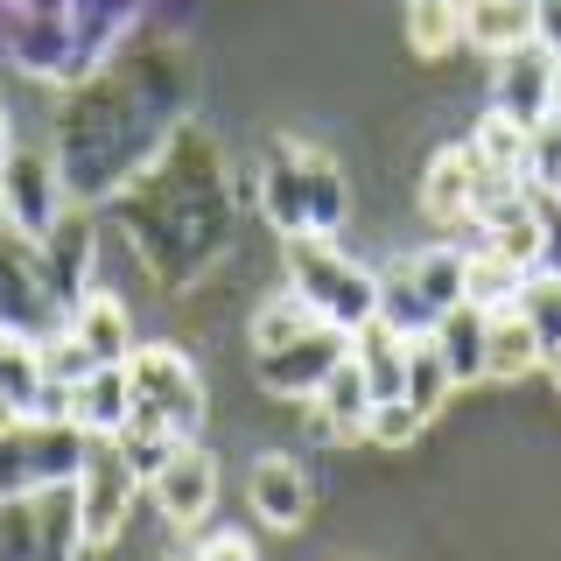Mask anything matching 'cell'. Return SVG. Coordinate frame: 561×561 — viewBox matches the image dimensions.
<instances>
[{
    "instance_id": "cell-1",
    "label": "cell",
    "mask_w": 561,
    "mask_h": 561,
    "mask_svg": "<svg viewBox=\"0 0 561 561\" xmlns=\"http://www.w3.org/2000/svg\"><path fill=\"white\" fill-rule=\"evenodd\" d=\"M280 253H288V288L302 295L323 323L358 330V323H373V316H379V274L365 267V260H351L330 232L280 239Z\"/></svg>"
},
{
    "instance_id": "cell-2",
    "label": "cell",
    "mask_w": 561,
    "mask_h": 561,
    "mask_svg": "<svg viewBox=\"0 0 561 561\" xmlns=\"http://www.w3.org/2000/svg\"><path fill=\"white\" fill-rule=\"evenodd\" d=\"M70 323V302L57 288V267H49L43 239L22 232V225L0 210V330H14V337H57Z\"/></svg>"
},
{
    "instance_id": "cell-3",
    "label": "cell",
    "mask_w": 561,
    "mask_h": 561,
    "mask_svg": "<svg viewBox=\"0 0 561 561\" xmlns=\"http://www.w3.org/2000/svg\"><path fill=\"white\" fill-rule=\"evenodd\" d=\"M84 513H78V484H43L28 499H0V561H78Z\"/></svg>"
},
{
    "instance_id": "cell-4",
    "label": "cell",
    "mask_w": 561,
    "mask_h": 561,
    "mask_svg": "<svg viewBox=\"0 0 561 561\" xmlns=\"http://www.w3.org/2000/svg\"><path fill=\"white\" fill-rule=\"evenodd\" d=\"M84 443L78 421H14L0 428V499H28L43 484H78Z\"/></svg>"
},
{
    "instance_id": "cell-5",
    "label": "cell",
    "mask_w": 561,
    "mask_h": 561,
    "mask_svg": "<svg viewBox=\"0 0 561 561\" xmlns=\"http://www.w3.org/2000/svg\"><path fill=\"white\" fill-rule=\"evenodd\" d=\"M127 379H134V414L169 421L175 435L204 428V379H197V365H190L175 344H134Z\"/></svg>"
},
{
    "instance_id": "cell-6",
    "label": "cell",
    "mask_w": 561,
    "mask_h": 561,
    "mask_svg": "<svg viewBox=\"0 0 561 561\" xmlns=\"http://www.w3.org/2000/svg\"><path fill=\"white\" fill-rule=\"evenodd\" d=\"M344 358H351V330L344 323H309L302 337H288L274 351H253V379H260V393H274V400H316L323 379L337 373Z\"/></svg>"
},
{
    "instance_id": "cell-7",
    "label": "cell",
    "mask_w": 561,
    "mask_h": 561,
    "mask_svg": "<svg viewBox=\"0 0 561 561\" xmlns=\"http://www.w3.org/2000/svg\"><path fill=\"white\" fill-rule=\"evenodd\" d=\"M140 484L134 478V463L119 456L113 435H92L84 443V470H78V513H84V540L92 548H113L119 540V526H127V505L140 499Z\"/></svg>"
},
{
    "instance_id": "cell-8",
    "label": "cell",
    "mask_w": 561,
    "mask_h": 561,
    "mask_svg": "<svg viewBox=\"0 0 561 561\" xmlns=\"http://www.w3.org/2000/svg\"><path fill=\"white\" fill-rule=\"evenodd\" d=\"M554 70H561V57L540 35H526L505 57H491V113L519 119V127H540L554 113Z\"/></svg>"
},
{
    "instance_id": "cell-9",
    "label": "cell",
    "mask_w": 561,
    "mask_h": 561,
    "mask_svg": "<svg viewBox=\"0 0 561 561\" xmlns=\"http://www.w3.org/2000/svg\"><path fill=\"white\" fill-rule=\"evenodd\" d=\"M0 210H8L22 232L49 239L70 218L64 210V169L49 162L43 148H8V162H0Z\"/></svg>"
},
{
    "instance_id": "cell-10",
    "label": "cell",
    "mask_w": 561,
    "mask_h": 561,
    "mask_svg": "<svg viewBox=\"0 0 561 561\" xmlns=\"http://www.w3.org/2000/svg\"><path fill=\"white\" fill-rule=\"evenodd\" d=\"M148 499H154V513H162L175 534L210 519V505H218V463H210V449H197V435L175 443V456L162 463V478L148 484Z\"/></svg>"
},
{
    "instance_id": "cell-11",
    "label": "cell",
    "mask_w": 561,
    "mask_h": 561,
    "mask_svg": "<svg viewBox=\"0 0 561 561\" xmlns=\"http://www.w3.org/2000/svg\"><path fill=\"white\" fill-rule=\"evenodd\" d=\"M421 210L443 232H470L478 225V148H435L428 175H421Z\"/></svg>"
},
{
    "instance_id": "cell-12",
    "label": "cell",
    "mask_w": 561,
    "mask_h": 561,
    "mask_svg": "<svg viewBox=\"0 0 561 561\" xmlns=\"http://www.w3.org/2000/svg\"><path fill=\"white\" fill-rule=\"evenodd\" d=\"M302 140H274L267 162H260V210L280 239H302L309 232V169H302Z\"/></svg>"
},
{
    "instance_id": "cell-13",
    "label": "cell",
    "mask_w": 561,
    "mask_h": 561,
    "mask_svg": "<svg viewBox=\"0 0 561 561\" xmlns=\"http://www.w3.org/2000/svg\"><path fill=\"white\" fill-rule=\"evenodd\" d=\"M245 505H253L260 526H274V534H288V526L309 519V478L295 456H260L253 470H245Z\"/></svg>"
},
{
    "instance_id": "cell-14",
    "label": "cell",
    "mask_w": 561,
    "mask_h": 561,
    "mask_svg": "<svg viewBox=\"0 0 561 561\" xmlns=\"http://www.w3.org/2000/svg\"><path fill=\"white\" fill-rule=\"evenodd\" d=\"M428 337H435V351H443V365H449V379H456V386L491 379V309L456 302V309L435 316Z\"/></svg>"
},
{
    "instance_id": "cell-15",
    "label": "cell",
    "mask_w": 561,
    "mask_h": 561,
    "mask_svg": "<svg viewBox=\"0 0 561 561\" xmlns=\"http://www.w3.org/2000/svg\"><path fill=\"white\" fill-rule=\"evenodd\" d=\"M64 330H70L84 351H92V365H127V358H134V316H127V302H119L113 288L78 295Z\"/></svg>"
},
{
    "instance_id": "cell-16",
    "label": "cell",
    "mask_w": 561,
    "mask_h": 561,
    "mask_svg": "<svg viewBox=\"0 0 561 561\" xmlns=\"http://www.w3.org/2000/svg\"><path fill=\"white\" fill-rule=\"evenodd\" d=\"M70 421L84 435H119L134 421V379L127 365H92L78 386H70Z\"/></svg>"
},
{
    "instance_id": "cell-17",
    "label": "cell",
    "mask_w": 561,
    "mask_h": 561,
    "mask_svg": "<svg viewBox=\"0 0 561 561\" xmlns=\"http://www.w3.org/2000/svg\"><path fill=\"white\" fill-rule=\"evenodd\" d=\"M456 28H463V49L505 57L513 43L534 35V0H456Z\"/></svg>"
},
{
    "instance_id": "cell-18",
    "label": "cell",
    "mask_w": 561,
    "mask_h": 561,
    "mask_svg": "<svg viewBox=\"0 0 561 561\" xmlns=\"http://www.w3.org/2000/svg\"><path fill=\"white\" fill-rule=\"evenodd\" d=\"M408 344L414 337H400L393 323H358L351 330V358H358V373L365 386H373V400H408Z\"/></svg>"
},
{
    "instance_id": "cell-19",
    "label": "cell",
    "mask_w": 561,
    "mask_h": 561,
    "mask_svg": "<svg viewBox=\"0 0 561 561\" xmlns=\"http://www.w3.org/2000/svg\"><path fill=\"white\" fill-rule=\"evenodd\" d=\"M309 408H316V421H323L330 435H365V421H373V408H379V400H373V386H365L358 358H344L337 373L323 379V393H316Z\"/></svg>"
},
{
    "instance_id": "cell-20",
    "label": "cell",
    "mask_w": 561,
    "mask_h": 561,
    "mask_svg": "<svg viewBox=\"0 0 561 561\" xmlns=\"http://www.w3.org/2000/svg\"><path fill=\"white\" fill-rule=\"evenodd\" d=\"M540 365H548V344L534 337V323H526L519 309H491V379H534Z\"/></svg>"
},
{
    "instance_id": "cell-21",
    "label": "cell",
    "mask_w": 561,
    "mask_h": 561,
    "mask_svg": "<svg viewBox=\"0 0 561 561\" xmlns=\"http://www.w3.org/2000/svg\"><path fill=\"white\" fill-rule=\"evenodd\" d=\"M519 280H526V267H513L499 245H484V239L463 245V295H470L478 309H513Z\"/></svg>"
},
{
    "instance_id": "cell-22",
    "label": "cell",
    "mask_w": 561,
    "mask_h": 561,
    "mask_svg": "<svg viewBox=\"0 0 561 561\" xmlns=\"http://www.w3.org/2000/svg\"><path fill=\"white\" fill-rule=\"evenodd\" d=\"M379 323H393L400 337H428V330H435V309H428V295H421V280H414L408 260L379 267Z\"/></svg>"
},
{
    "instance_id": "cell-23",
    "label": "cell",
    "mask_w": 561,
    "mask_h": 561,
    "mask_svg": "<svg viewBox=\"0 0 561 561\" xmlns=\"http://www.w3.org/2000/svg\"><path fill=\"white\" fill-rule=\"evenodd\" d=\"M43 344L35 337H14V330H0V400H14L22 414H35V400H43Z\"/></svg>"
},
{
    "instance_id": "cell-24",
    "label": "cell",
    "mask_w": 561,
    "mask_h": 561,
    "mask_svg": "<svg viewBox=\"0 0 561 561\" xmlns=\"http://www.w3.org/2000/svg\"><path fill=\"white\" fill-rule=\"evenodd\" d=\"M302 169H309V232H330L337 239L344 232V218H351V183H344V169L330 162V154H302Z\"/></svg>"
},
{
    "instance_id": "cell-25",
    "label": "cell",
    "mask_w": 561,
    "mask_h": 561,
    "mask_svg": "<svg viewBox=\"0 0 561 561\" xmlns=\"http://www.w3.org/2000/svg\"><path fill=\"white\" fill-rule=\"evenodd\" d=\"M408 267H414V280H421V295H428V309L443 316V309H456V302H470L463 295V245H421V253H408Z\"/></svg>"
},
{
    "instance_id": "cell-26",
    "label": "cell",
    "mask_w": 561,
    "mask_h": 561,
    "mask_svg": "<svg viewBox=\"0 0 561 561\" xmlns=\"http://www.w3.org/2000/svg\"><path fill=\"white\" fill-rule=\"evenodd\" d=\"M113 443H119V456L134 463V478H140V484H154V478H162V463L175 456V443H190V435H175L169 421H154V414H134L127 428L113 435Z\"/></svg>"
},
{
    "instance_id": "cell-27",
    "label": "cell",
    "mask_w": 561,
    "mask_h": 561,
    "mask_svg": "<svg viewBox=\"0 0 561 561\" xmlns=\"http://www.w3.org/2000/svg\"><path fill=\"white\" fill-rule=\"evenodd\" d=\"M449 393H456V379H449V365H443V351H435V337H414V344H408V400L435 421V414L449 408Z\"/></svg>"
},
{
    "instance_id": "cell-28",
    "label": "cell",
    "mask_w": 561,
    "mask_h": 561,
    "mask_svg": "<svg viewBox=\"0 0 561 561\" xmlns=\"http://www.w3.org/2000/svg\"><path fill=\"white\" fill-rule=\"evenodd\" d=\"M309 323H323L295 288H280V295H267V302L253 309V351H274V344H288V337H302Z\"/></svg>"
},
{
    "instance_id": "cell-29",
    "label": "cell",
    "mask_w": 561,
    "mask_h": 561,
    "mask_svg": "<svg viewBox=\"0 0 561 561\" xmlns=\"http://www.w3.org/2000/svg\"><path fill=\"white\" fill-rule=\"evenodd\" d=\"M513 309L526 316V323H534V337L540 344H561V274H548V267H534L519 280V295H513Z\"/></svg>"
},
{
    "instance_id": "cell-30",
    "label": "cell",
    "mask_w": 561,
    "mask_h": 561,
    "mask_svg": "<svg viewBox=\"0 0 561 561\" xmlns=\"http://www.w3.org/2000/svg\"><path fill=\"white\" fill-rule=\"evenodd\" d=\"M519 183L534 190V197H561V119L548 113L540 127H526V169Z\"/></svg>"
},
{
    "instance_id": "cell-31",
    "label": "cell",
    "mask_w": 561,
    "mask_h": 561,
    "mask_svg": "<svg viewBox=\"0 0 561 561\" xmlns=\"http://www.w3.org/2000/svg\"><path fill=\"white\" fill-rule=\"evenodd\" d=\"M408 43L421 49V57H449V49H463L456 0H414V8H408Z\"/></svg>"
},
{
    "instance_id": "cell-32",
    "label": "cell",
    "mask_w": 561,
    "mask_h": 561,
    "mask_svg": "<svg viewBox=\"0 0 561 561\" xmlns=\"http://www.w3.org/2000/svg\"><path fill=\"white\" fill-rule=\"evenodd\" d=\"M421 428H428V414H421L414 400H379L373 421H365V443H379V449H408Z\"/></svg>"
},
{
    "instance_id": "cell-33",
    "label": "cell",
    "mask_w": 561,
    "mask_h": 561,
    "mask_svg": "<svg viewBox=\"0 0 561 561\" xmlns=\"http://www.w3.org/2000/svg\"><path fill=\"white\" fill-rule=\"evenodd\" d=\"M470 148L484 154V162H499V169H526V127L519 119H505V113H484V127H478V140H470Z\"/></svg>"
},
{
    "instance_id": "cell-34",
    "label": "cell",
    "mask_w": 561,
    "mask_h": 561,
    "mask_svg": "<svg viewBox=\"0 0 561 561\" xmlns=\"http://www.w3.org/2000/svg\"><path fill=\"white\" fill-rule=\"evenodd\" d=\"M197 554H204V561H253V540H239V534H210Z\"/></svg>"
},
{
    "instance_id": "cell-35",
    "label": "cell",
    "mask_w": 561,
    "mask_h": 561,
    "mask_svg": "<svg viewBox=\"0 0 561 561\" xmlns=\"http://www.w3.org/2000/svg\"><path fill=\"white\" fill-rule=\"evenodd\" d=\"M534 35L561 57V0H534Z\"/></svg>"
},
{
    "instance_id": "cell-36",
    "label": "cell",
    "mask_w": 561,
    "mask_h": 561,
    "mask_svg": "<svg viewBox=\"0 0 561 561\" xmlns=\"http://www.w3.org/2000/svg\"><path fill=\"white\" fill-rule=\"evenodd\" d=\"M540 373H548V379H554V393H561V344L548 351V365H540Z\"/></svg>"
},
{
    "instance_id": "cell-37",
    "label": "cell",
    "mask_w": 561,
    "mask_h": 561,
    "mask_svg": "<svg viewBox=\"0 0 561 561\" xmlns=\"http://www.w3.org/2000/svg\"><path fill=\"white\" fill-rule=\"evenodd\" d=\"M8 148H14V140H8V113H0V162H8Z\"/></svg>"
},
{
    "instance_id": "cell-38",
    "label": "cell",
    "mask_w": 561,
    "mask_h": 561,
    "mask_svg": "<svg viewBox=\"0 0 561 561\" xmlns=\"http://www.w3.org/2000/svg\"><path fill=\"white\" fill-rule=\"evenodd\" d=\"M554 119H561V70H554Z\"/></svg>"
},
{
    "instance_id": "cell-39",
    "label": "cell",
    "mask_w": 561,
    "mask_h": 561,
    "mask_svg": "<svg viewBox=\"0 0 561 561\" xmlns=\"http://www.w3.org/2000/svg\"><path fill=\"white\" fill-rule=\"evenodd\" d=\"M175 561H204V554H175Z\"/></svg>"
},
{
    "instance_id": "cell-40",
    "label": "cell",
    "mask_w": 561,
    "mask_h": 561,
    "mask_svg": "<svg viewBox=\"0 0 561 561\" xmlns=\"http://www.w3.org/2000/svg\"><path fill=\"white\" fill-rule=\"evenodd\" d=\"M8 8H14V0H8Z\"/></svg>"
}]
</instances>
